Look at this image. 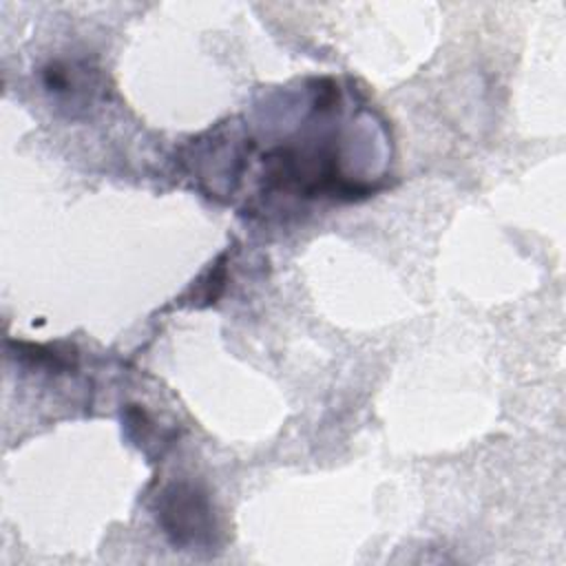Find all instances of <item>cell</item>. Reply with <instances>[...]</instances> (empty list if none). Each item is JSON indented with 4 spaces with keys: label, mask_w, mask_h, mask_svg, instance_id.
Returning <instances> with one entry per match:
<instances>
[{
    "label": "cell",
    "mask_w": 566,
    "mask_h": 566,
    "mask_svg": "<svg viewBox=\"0 0 566 566\" xmlns=\"http://www.w3.org/2000/svg\"><path fill=\"white\" fill-rule=\"evenodd\" d=\"M159 524L164 533L179 546L210 544L214 535V517L208 497L188 482L170 484L159 495Z\"/></svg>",
    "instance_id": "obj_1"
}]
</instances>
